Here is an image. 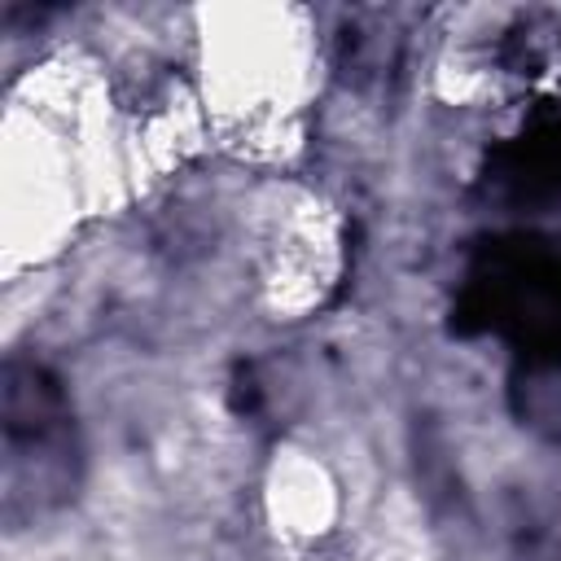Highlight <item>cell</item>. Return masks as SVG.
Returning a JSON list of instances; mask_svg holds the SVG:
<instances>
[{
  "mask_svg": "<svg viewBox=\"0 0 561 561\" xmlns=\"http://www.w3.org/2000/svg\"><path fill=\"white\" fill-rule=\"evenodd\" d=\"M263 289L276 311H307L337 276V224L316 197H289L263 228Z\"/></svg>",
  "mask_w": 561,
  "mask_h": 561,
  "instance_id": "obj_3",
  "label": "cell"
},
{
  "mask_svg": "<svg viewBox=\"0 0 561 561\" xmlns=\"http://www.w3.org/2000/svg\"><path fill=\"white\" fill-rule=\"evenodd\" d=\"M272 517L285 535L294 539H311L320 535L333 513H337V495H333V478L324 473L320 460L311 456H285L276 460V473H272Z\"/></svg>",
  "mask_w": 561,
  "mask_h": 561,
  "instance_id": "obj_4",
  "label": "cell"
},
{
  "mask_svg": "<svg viewBox=\"0 0 561 561\" xmlns=\"http://www.w3.org/2000/svg\"><path fill=\"white\" fill-rule=\"evenodd\" d=\"M311 92L316 39L307 13L285 4L202 13V110L219 145L254 162L289 158Z\"/></svg>",
  "mask_w": 561,
  "mask_h": 561,
  "instance_id": "obj_2",
  "label": "cell"
},
{
  "mask_svg": "<svg viewBox=\"0 0 561 561\" xmlns=\"http://www.w3.org/2000/svg\"><path fill=\"white\" fill-rule=\"evenodd\" d=\"M110 83L79 57L39 66L4 110V259L9 272L57 254L83 219L114 206L127 145Z\"/></svg>",
  "mask_w": 561,
  "mask_h": 561,
  "instance_id": "obj_1",
  "label": "cell"
}]
</instances>
